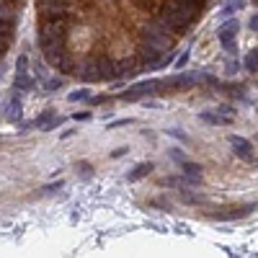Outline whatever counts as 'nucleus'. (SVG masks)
<instances>
[{
  "label": "nucleus",
  "instance_id": "nucleus-26",
  "mask_svg": "<svg viewBox=\"0 0 258 258\" xmlns=\"http://www.w3.org/2000/svg\"><path fill=\"white\" fill-rule=\"evenodd\" d=\"M91 119V111H80V114H75V121H88Z\"/></svg>",
  "mask_w": 258,
  "mask_h": 258
},
{
  "label": "nucleus",
  "instance_id": "nucleus-13",
  "mask_svg": "<svg viewBox=\"0 0 258 258\" xmlns=\"http://www.w3.org/2000/svg\"><path fill=\"white\" fill-rule=\"evenodd\" d=\"M150 171H152V163H140V165L134 168V171H132L127 178H129V181H140V178H145Z\"/></svg>",
  "mask_w": 258,
  "mask_h": 258
},
{
  "label": "nucleus",
  "instance_id": "nucleus-6",
  "mask_svg": "<svg viewBox=\"0 0 258 258\" xmlns=\"http://www.w3.org/2000/svg\"><path fill=\"white\" fill-rule=\"evenodd\" d=\"M238 29H240V24L238 21H225V24L220 26V31H217V37H220V41L222 44H227V41H235V34H238Z\"/></svg>",
  "mask_w": 258,
  "mask_h": 258
},
{
  "label": "nucleus",
  "instance_id": "nucleus-22",
  "mask_svg": "<svg viewBox=\"0 0 258 258\" xmlns=\"http://www.w3.org/2000/svg\"><path fill=\"white\" fill-rule=\"evenodd\" d=\"M240 3H243V0H230V3H227V8H225V13H232V10H238V8H243Z\"/></svg>",
  "mask_w": 258,
  "mask_h": 258
},
{
  "label": "nucleus",
  "instance_id": "nucleus-2",
  "mask_svg": "<svg viewBox=\"0 0 258 258\" xmlns=\"http://www.w3.org/2000/svg\"><path fill=\"white\" fill-rule=\"evenodd\" d=\"M67 37V21H47L39 31V44H52V41H65Z\"/></svg>",
  "mask_w": 258,
  "mask_h": 258
},
{
  "label": "nucleus",
  "instance_id": "nucleus-11",
  "mask_svg": "<svg viewBox=\"0 0 258 258\" xmlns=\"http://www.w3.org/2000/svg\"><path fill=\"white\" fill-rule=\"evenodd\" d=\"M80 77H83L85 83L101 80V75H98V65H96V62H88V65H83V70H80Z\"/></svg>",
  "mask_w": 258,
  "mask_h": 258
},
{
  "label": "nucleus",
  "instance_id": "nucleus-24",
  "mask_svg": "<svg viewBox=\"0 0 258 258\" xmlns=\"http://www.w3.org/2000/svg\"><path fill=\"white\" fill-rule=\"evenodd\" d=\"M188 57H191V54H188V52H184V54H181V57H178V62H176V67H178V70H181V67H186Z\"/></svg>",
  "mask_w": 258,
  "mask_h": 258
},
{
  "label": "nucleus",
  "instance_id": "nucleus-15",
  "mask_svg": "<svg viewBox=\"0 0 258 258\" xmlns=\"http://www.w3.org/2000/svg\"><path fill=\"white\" fill-rule=\"evenodd\" d=\"M245 70H251V73H256L258 70V52L253 49V52H248V54H245Z\"/></svg>",
  "mask_w": 258,
  "mask_h": 258
},
{
  "label": "nucleus",
  "instance_id": "nucleus-29",
  "mask_svg": "<svg viewBox=\"0 0 258 258\" xmlns=\"http://www.w3.org/2000/svg\"><path fill=\"white\" fill-rule=\"evenodd\" d=\"M251 31L258 34V16H251Z\"/></svg>",
  "mask_w": 258,
  "mask_h": 258
},
{
  "label": "nucleus",
  "instance_id": "nucleus-18",
  "mask_svg": "<svg viewBox=\"0 0 258 258\" xmlns=\"http://www.w3.org/2000/svg\"><path fill=\"white\" fill-rule=\"evenodd\" d=\"M16 73H29V57L26 54H21V57L16 60Z\"/></svg>",
  "mask_w": 258,
  "mask_h": 258
},
{
  "label": "nucleus",
  "instance_id": "nucleus-21",
  "mask_svg": "<svg viewBox=\"0 0 258 258\" xmlns=\"http://www.w3.org/2000/svg\"><path fill=\"white\" fill-rule=\"evenodd\" d=\"M171 158H173L176 163H184V160H186V155H184L181 150H178V147H173V150H171Z\"/></svg>",
  "mask_w": 258,
  "mask_h": 258
},
{
  "label": "nucleus",
  "instance_id": "nucleus-1",
  "mask_svg": "<svg viewBox=\"0 0 258 258\" xmlns=\"http://www.w3.org/2000/svg\"><path fill=\"white\" fill-rule=\"evenodd\" d=\"M191 18H196V8H194L191 0H171V3L163 8V21L168 26L178 29V31H181Z\"/></svg>",
  "mask_w": 258,
  "mask_h": 258
},
{
  "label": "nucleus",
  "instance_id": "nucleus-19",
  "mask_svg": "<svg viewBox=\"0 0 258 258\" xmlns=\"http://www.w3.org/2000/svg\"><path fill=\"white\" fill-rule=\"evenodd\" d=\"M184 201H186V204H204V196H199V194H186L184 191Z\"/></svg>",
  "mask_w": 258,
  "mask_h": 258
},
{
  "label": "nucleus",
  "instance_id": "nucleus-10",
  "mask_svg": "<svg viewBox=\"0 0 258 258\" xmlns=\"http://www.w3.org/2000/svg\"><path fill=\"white\" fill-rule=\"evenodd\" d=\"M142 60H145V65H158L163 57H160V49H155V47H150V44H145L142 47Z\"/></svg>",
  "mask_w": 258,
  "mask_h": 258
},
{
  "label": "nucleus",
  "instance_id": "nucleus-12",
  "mask_svg": "<svg viewBox=\"0 0 258 258\" xmlns=\"http://www.w3.org/2000/svg\"><path fill=\"white\" fill-rule=\"evenodd\" d=\"M13 21H10V18H0V39H3V41H10V39H13Z\"/></svg>",
  "mask_w": 258,
  "mask_h": 258
},
{
  "label": "nucleus",
  "instance_id": "nucleus-31",
  "mask_svg": "<svg viewBox=\"0 0 258 258\" xmlns=\"http://www.w3.org/2000/svg\"><path fill=\"white\" fill-rule=\"evenodd\" d=\"M3 49H5V41H3V39H0V54H3Z\"/></svg>",
  "mask_w": 258,
  "mask_h": 258
},
{
  "label": "nucleus",
  "instance_id": "nucleus-9",
  "mask_svg": "<svg viewBox=\"0 0 258 258\" xmlns=\"http://www.w3.org/2000/svg\"><path fill=\"white\" fill-rule=\"evenodd\" d=\"M256 207H240V209H235V212H225V215H212L215 220H243V217H248L251 212Z\"/></svg>",
  "mask_w": 258,
  "mask_h": 258
},
{
  "label": "nucleus",
  "instance_id": "nucleus-20",
  "mask_svg": "<svg viewBox=\"0 0 258 258\" xmlns=\"http://www.w3.org/2000/svg\"><path fill=\"white\" fill-rule=\"evenodd\" d=\"M44 88H47V91H60L62 88V80H57V77H52V80H44Z\"/></svg>",
  "mask_w": 258,
  "mask_h": 258
},
{
  "label": "nucleus",
  "instance_id": "nucleus-14",
  "mask_svg": "<svg viewBox=\"0 0 258 258\" xmlns=\"http://www.w3.org/2000/svg\"><path fill=\"white\" fill-rule=\"evenodd\" d=\"M18 116H21V101H18V98H13V101H10V109H8L5 119H8V121H16Z\"/></svg>",
  "mask_w": 258,
  "mask_h": 258
},
{
  "label": "nucleus",
  "instance_id": "nucleus-28",
  "mask_svg": "<svg viewBox=\"0 0 258 258\" xmlns=\"http://www.w3.org/2000/svg\"><path fill=\"white\" fill-rule=\"evenodd\" d=\"M127 152H129V147H119V150L111 152V158H121V155H127Z\"/></svg>",
  "mask_w": 258,
  "mask_h": 258
},
{
  "label": "nucleus",
  "instance_id": "nucleus-23",
  "mask_svg": "<svg viewBox=\"0 0 258 258\" xmlns=\"http://www.w3.org/2000/svg\"><path fill=\"white\" fill-rule=\"evenodd\" d=\"M57 188H62V184H60V181H54V184H49V186H44L41 191H47V194H54V191H57Z\"/></svg>",
  "mask_w": 258,
  "mask_h": 258
},
{
  "label": "nucleus",
  "instance_id": "nucleus-7",
  "mask_svg": "<svg viewBox=\"0 0 258 258\" xmlns=\"http://www.w3.org/2000/svg\"><path fill=\"white\" fill-rule=\"evenodd\" d=\"M13 88H16V91H21V93H24V91H31V88H34V77H31L29 73H16Z\"/></svg>",
  "mask_w": 258,
  "mask_h": 258
},
{
  "label": "nucleus",
  "instance_id": "nucleus-16",
  "mask_svg": "<svg viewBox=\"0 0 258 258\" xmlns=\"http://www.w3.org/2000/svg\"><path fill=\"white\" fill-rule=\"evenodd\" d=\"M181 168L186 171V176H201V165H196V163L184 160V163H181Z\"/></svg>",
  "mask_w": 258,
  "mask_h": 258
},
{
  "label": "nucleus",
  "instance_id": "nucleus-4",
  "mask_svg": "<svg viewBox=\"0 0 258 258\" xmlns=\"http://www.w3.org/2000/svg\"><path fill=\"white\" fill-rule=\"evenodd\" d=\"M155 88H158V83H152V80H150V83H137L134 88H129V91L121 93L119 98H121V101H137V98H142V96H150Z\"/></svg>",
  "mask_w": 258,
  "mask_h": 258
},
{
  "label": "nucleus",
  "instance_id": "nucleus-3",
  "mask_svg": "<svg viewBox=\"0 0 258 258\" xmlns=\"http://www.w3.org/2000/svg\"><path fill=\"white\" fill-rule=\"evenodd\" d=\"M230 145H232V150H235L238 158L253 160V147H251V142L245 140V137H240V134H230Z\"/></svg>",
  "mask_w": 258,
  "mask_h": 258
},
{
  "label": "nucleus",
  "instance_id": "nucleus-25",
  "mask_svg": "<svg viewBox=\"0 0 258 258\" xmlns=\"http://www.w3.org/2000/svg\"><path fill=\"white\" fill-rule=\"evenodd\" d=\"M168 134H173V137H176V140H181V142H186V140H188L181 129H168Z\"/></svg>",
  "mask_w": 258,
  "mask_h": 258
},
{
  "label": "nucleus",
  "instance_id": "nucleus-17",
  "mask_svg": "<svg viewBox=\"0 0 258 258\" xmlns=\"http://www.w3.org/2000/svg\"><path fill=\"white\" fill-rule=\"evenodd\" d=\"M88 96H91V91H88V88H80V91H75V93H70V96H67V98H70V101H73V104H75V101H85Z\"/></svg>",
  "mask_w": 258,
  "mask_h": 258
},
{
  "label": "nucleus",
  "instance_id": "nucleus-30",
  "mask_svg": "<svg viewBox=\"0 0 258 258\" xmlns=\"http://www.w3.org/2000/svg\"><path fill=\"white\" fill-rule=\"evenodd\" d=\"M235 73H238V65H235V62L227 65V75H235Z\"/></svg>",
  "mask_w": 258,
  "mask_h": 258
},
{
  "label": "nucleus",
  "instance_id": "nucleus-27",
  "mask_svg": "<svg viewBox=\"0 0 258 258\" xmlns=\"http://www.w3.org/2000/svg\"><path fill=\"white\" fill-rule=\"evenodd\" d=\"M124 124H129V119H116V121H111V124H109V129H114V127H124Z\"/></svg>",
  "mask_w": 258,
  "mask_h": 258
},
{
  "label": "nucleus",
  "instance_id": "nucleus-8",
  "mask_svg": "<svg viewBox=\"0 0 258 258\" xmlns=\"http://www.w3.org/2000/svg\"><path fill=\"white\" fill-rule=\"evenodd\" d=\"M201 121H207V124H217V127H225V124H230L232 121V116H225V114H215V111H204L201 114Z\"/></svg>",
  "mask_w": 258,
  "mask_h": 258
},
{
  "label": "nucleus",
  "instance_id": "nucleus-5",
  "mask_svg": "<svg viewBox=\"0 0 258 258\" xmlns=\"http://www.w3.org/2000/svg\"><path fill=\"white\" fill-rule=\"evenodd\" d=\"M98 75H101V80H114V77H119V70H116V62L114 60H98Z\"/></svg>",
  "mask_w": 258,
  "mask_h": 258
}]
</instances>
